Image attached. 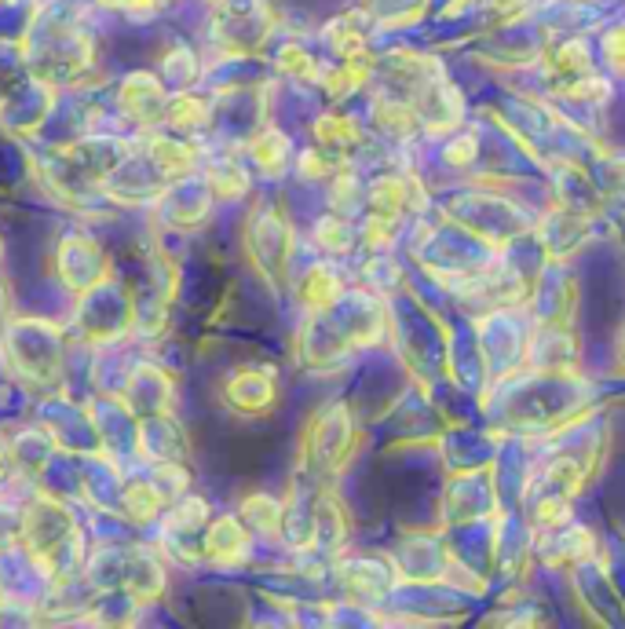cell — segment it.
<instances>
[{"mask_svg": "<svg viewBox=\"0 0 625 629\" xmlns=\"http://www.w3.org/2000/svg\"><path fill=\"white\" fill-rule=\"evenodd\" d=\"M282 154H286V139H275V132L260 136V143H256V158L264 161L267 169H278Z\"/></svg>", "mask_w": 625, "mask_h": 629, "instance_id": "obj_1", "label": "cell"}]
</instances>
